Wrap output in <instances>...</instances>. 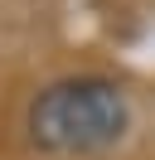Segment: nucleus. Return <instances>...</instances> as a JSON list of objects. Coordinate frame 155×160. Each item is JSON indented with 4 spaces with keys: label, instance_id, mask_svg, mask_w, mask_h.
<instances>
[{
    "label": "nucleus",
    "instance_id": "f257e3e1",
    "mask_svg": "<svg viewBox=\"0 0 155 160\" xmlns=\"http://www.w3.org/2000/svg\"><path fill=\"white\" fill-rule=\"evenodd\" d=\"M131 102L112 78H63L29 102V141L53 155H92L126 136Z\"/></svg>",
    "mask_w": 155,
    "mask_h": 160
}]
</instances>
